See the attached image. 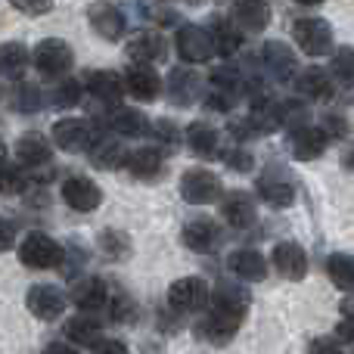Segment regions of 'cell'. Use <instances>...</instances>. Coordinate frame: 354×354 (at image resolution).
<instances>
[{
	"label": "cell",
	"instance_id": "6da1fadb",
	"mask_svg": "<svg viewBox=\"0 0 354 354\" xmlns=\"http://www.w3.org/2000/svg\"><path fill=\"white\" fill-rule=\"evenodd\" d=\"M245 311H249V292L236 283H218L212 295V311H208V320L202 324V336L212 345H227L233 342L239 324H243Z\"/></svg>",
	"mask_w": 354,
	"mask_h": 354
},
{
	"label": "cell",
	"instance_id": "7a4b0ae2",
	"mask_svg": "<svg viewBox=\"0 0 354 354\" xmlns=\"http://www.w3.org/2000/svg\"><path fill=\"white\" fill-rule=\"evenodd\" d=\"M19 261L31 270H50L66 261V249L56 239H50L47 233H28L19 245Z\"/></svg>",
	"mask_w": 354,
	"mask_h": 354
},
{
	"label": "cell",
	"instance_id": "3957f363",
	"mask_svg": "<svg viewBox=\"0 0 354 354\" xmlns=\"http://www.w3.org/2000/svg\"><path fill=\"white\" fill-rule=\"evenodd\" d=\"M31 59H35V68L41 78L56 81L62 75H68V68H72V47L66 41H59V37H44L35 47Z\"/></svg>",
	"mask_w": 354,
	"mask_h": 354
},
{
	"label": "cell",
	"instance_id": "277c9868",
	"mask_svg": "<svg viewBox=\"0 0 354 354\" xmlns=\"http://www.w3.org/2000/svg\"><path fill=\"white\" fill-rule=\"evenodd\" d=\"M292 37L301 47V53H308V56H324L333 50V28L326 19H317V16L299 19L292 25Z\"/></svg>",
	"mask_w": 354,
	"mask_h": 354
},
{
	"label": "cell",
	"instance_id": "5b68a950",
	"mask_svg": "<svg viewBox=\"0 0 354 354\" xmlns=\"http://www.w3.org/2000/svg\"><path fill=\"white\" fill-rule=\"evenodd\" d=\"M177 56H180L183 62H189V66H196V62H208L214 56V44H212V35H208V28H199V25H180V31H177Z\"/></svg>",
	"mask_w": 354,
	"mask_h": 354
},
{
	"label": "cell",
	"instance_id": "8992f818",
	"mask_svg": "<svg viewBox=\"0 0 354 354\" xmlns=\"http://www.w3.org/2000/svg\"><path fill=\"white\" fill-rule=\"evenodd\" d=\"M168 305L174 311L193 314L208 308V286L202 277H183V280H174L171 289H168Z\"/></svg>",
	"mask_w": 354,
	"mask_h": 354
},
{
	"label": "cell",
	"instance_id": "52a82bcc",
	"mask_svg": "<svg viewBox=\"0 0 354 354\" xmlns=\"http://www.w3.org/2000/svg\"><path fill=\"white\" fill-rule=\"evenodd\" d=\"M221 193V180L205 168H189L180 177V196L189 205H205V202L218 199Z\"/></svg>",
	"mask_w": 354,
	"mask_h": 354
},
{
	"label": "cell",
	"instance_id": "ba28073f",
	"mask_svg": "<svg viewBox=\"0 0 354 354\" xmlns=\"http://www.w3.org/2000/svg\"><path fill=\"white\" fill-rule=\"evenodd\" d=\"M93 131H91V122L87 118H59L53 124V140L59 149L66 153H81V149H91L93 143Z\"/></svg>",
	"mask_w": 354,
	"mask_h": 354
},
{
	"label": "cell",
	"instance_id": "9c48e42d",
	"mask_svg": "<svg viewBox=\"0 0 354 354\" xmlns=\"http://www.w3.org/2000/svg\"><path fill=\"white\" fill-rule=\"evenodd\" d=\"M330 134L326 128H311V124H299V128L289 131V149H292L295 159L301 162H314L317 156H324Z\"/></svg>",
	"mask_w": 354,
	"mask_h": 354
},
{
	"label": "cell",
	"instance_id": "30bf717a",
	"mask_svg": "<svg viewBox=\"0 0 354 354\" xmlns=\"http://www.w3.org/2000/svg\"><path fill=\"white\" fill-rule=\"evenodd\" d=\"M62 199L68 202V208L75 212H93L103 202V189L84 174H72L62 183Z\"/></svg>",
	"mask_w": 354,
	"mask_h": 354
},
{
	"label": "cell",
	"instance_id": "8fae6325",
	"mask_svg": "<svg viewBox=\"0 0 354 354\" xmlns=\"http://www.w3.org/2000/svg\"><path fill=\"white\" fill-rule=\"evenodd\" d=\"M25 305H28V311L35 314L37 320H56L66 311V295H62V289L50 286V283H37V286L28 289Z\"/></svg>",
	"mask_w": 354,
	"mask_h": 354
},
{
	"label": "cell",
	"instance_id": "7c38bea8",
	"mask_svg": "<svg viewBox=\"0 0 354 354\" xmlns=\"http://www.w3.org/2000/svg\"><path fill=\"white\" fill-rule=\"evenodd\" d=\"M261 62H264V68H268V75L274 81H295V75H299L295 53L283 41H268L264 44L261 47Z\"/></svg>",
	"mask_w": 354,
	"mask_h": 354
},
{
	"label": "cell",
	"instance_id": "4fadbf2b",
	"mask_svg": "<svg viewBox=\"0 0 354 354\" xmlns=\"http://www.w3.org/2000/svg\"><path fill=\"white\" fill-rule=\"evenodd\" d=\"M221 218H224L227 227L233 230H245V227L255 224V202H252L249 193L243 189H233L221 199Z\"/></svg>",
	"mask_w": 354,
	"mask_h": 354
},
{
	"label": "cell",
	"instance_id": "5bb4252c",
	"mask_svg": "<svg viewBox=\"0 0 354 354\" xmlns=\"http://www.w3.org/2000/svg\"><path fill=\"white\" fill-rule=\"evenodd\" d=\"M124 84H128L131 97L140 100V103L156 100L162 91V78L156 75V68L149 62H134V68H128V75H124Z\"/></svg>",
	"mask_w": 354,
	"mask_h": 354
},
{
	"label": "cell",
	"instance_id": "9a60e30c",
	"mask_svg": "<svg viewBox=\"0 0 354 354\" xmlns=\"http://www.w3.org/2000/svg\"><path fill=\"white\" fill-rule=\"evenodd\" d=\"M122 137V134H118ZM118 137H109V134H100V137H93V143H91V165L93 168H103V171H112V168H118V165H128V156L131 153H124V147H122V140Z\"/></svg>",
	"mask_w": 354,
	"mask_h": 354
},
{
	"label": "cell",
	"instance_id": "2e32d148",
	"mask_svg": "<svg viewBox=\"0 0 354 354\" xmlns=\"http://www.w3.org/2000/svg\"><path fill=\"white\" fill-rule=\"evenodd\" d=\"M274 268L283 280H305L308 274V255L299 243H280L274 245Z\"/></svg>",
	"mask_w": 354,
	"mask_h": 354
},
{
	"label": "cell",
	"instance_id": "e0dca14e",
	"mask_svg": "<svg viewBox=\"0 0 354 354\" xmlns=\"http://www.w3.org/2000/svg\"><path fill=\"white\" fill-rule=\"evenodd\" d=\"M87 19H91L93 31L106 41H122L124 37V16L112 3H93L87 10Z\"/></svg>",
	"mask_w": 354,
	"mask_h": 354
},
{
	"label": "cell",
	"instance_id": "ac0fdd59",
	"mask_svg": "<svg viewBox=\"0 0 354 354\" xmlns=\"http://www.w3.org/2000/svg\"><path fill=\"white\" fill-rule=\"evenodd\" d=\"M227 268H230L233 277L249 280V283H258L268 277V261H264V255L255 249H236L230 258H227Z\"/></svg>",
	"mask_w": 354,
	"mask_h": 354
},
{
	"label": "cell",
	"instance_id": "d6986e66",
	"mask_svg": "<svg viewBox=\"0 0 354 354\" xmlns=\"http://www.w3.org/2000/svg\"><path fill=\"white\" fill-rule=\"evenodd\" d=\"M87 91H91L93 100H100V103H118L122 100V93L128 91V84H124L122 75L109 72V68H103V72H91L84 78Z\"/></svg>",
	"mask_w": 354,
	"mask_h": 354
},
{
	"label": "cell",
	"instance_id": "ffe728a7",
	"mask_svg": "<svg viewBox=\"0 0 354 354\" xmlns=\"http://www.w3.org/2000/svg\"><path fill=\"white\" fill-rule=\"evenodd\" d=\"M233 19H236V25L243 31L258 35V31H264L270 22V6H268V0H236Z\"/></svg>",
	"mask_w": 354,
	"mask_h": 354
},
{
	"label": "cell",
	"instance_id": "44dd1931",
	"mask_svg": "<svg viewBox=\"0 0 354 354\" xmlns=\"http://www.w3.org/2000/svg\"><path fill=\"white\" fill-rule=\"evenodd\" d=\"M295 91L308 100H330L333 97V81L320 66H308L295 75Z\"/></svg>",
	"mask_w": 354,
	"mask_h": 354
},
{
	"label": "cell",
	"instance_id": "7402d4cb",
	"mask_svg": "<svg viewBox=\"0 0 354 354\" xmlns=\"http://www.w3.org/2000/svg\"><path fill=\"white\" fill-rule=\"evenodd\" d=\"M165 168V156L159 147H140L128 156V171L140 180H156Z\"/></svg>",
	"mask_w": 354,
	"mask_h": 354
},
{
	"label": "cell",
	"instance_id": "603a6c76",
	"mask_svg": "<svg viewBox=\"0 0 354 354\" xmlns=\"http://www.w3.org/2000/svg\"><path fill=\"white\" fill-rule=\"evenodd\" d=\"M208 35H212L214 53L218 56H233L239 50V41H243V28L221 16H214L212 22H208Z\"/></svg>",
	"mask_w": 354,
	"mask_h": 354
},
{
	"label": "cell",
	"instance_id": "cb8c5ba5",
	"mask_svg": "<svg viewBox=\"0 0 354 354\" xmlns=\"http://www.w3.org/2000/svg\"><path fill=\"white\" fill-rule=\"evenodd\" d=\"M180 239H183V245H187V249H193V252H208L214 243H218V227H214L208 218L187 221V224H183Z\"/></svg>",
	"mask_w": 354,
	"mask_h": 354
},
{
	"label": "cell",
	"instance_id": "d4e9b609",
	"mask_svg": "<svg viewBox=\"0 0 354 354\" xmlns=\"http://www.w3.org/2000/svg\"><path fill=\"white\" fill-rule=\"evenodd\" d=\"M72 299L81 311H97L106 305V283L100 277H81L72 286Z\"/></svg>",
	"mask_w": 354,
	"mask_h": 354
},
{
	"label": "cell",
	"instance_id": "484cf974",
	"mask_svg": "<svg viewBox=\"0 0 354 354\" xmlns=\"http://www.w3.org/2000/svg\"><path fill=\"white\" fill-rule=\"evenodd\" d=\"M162 53H165V41L159 31H140L128 41V56L134 62H156L162 59Z\"/></svg>",
	"mask_w": 354,
	"mask_h": 354
},
{
	"label": "cell",
	"instance_id": "4316f807",
	"mask_svg": "<svg viewBox=\"0 0 354 354\" xmlns=\"http://www.w3.org/2000/svg\"><path fill=\"white\" fill-rule=\"evenodd\" d=\"M258 196L274 208H289L295 202L292 183L283 180V177H274V174H264L261 180H258Z\"/></svg>",
	"mask_w": 354,
	"mask_h": 354
},
{
	"label": "cell",
	"instance_id": "83f0119b",
	"mask_svg": "<svg viewBox=\"0 0 354 354\" xmlns=\"http://www.w3.org/2000/svg\"><path fill=\"white\" fill-rule=\"evenodd\" d=\"M187 143L196 156L214 159V153H218V131H214L208 122H193L187 128Z\"/></svg>",
	"mask_w": 354,
	"mask_h": 354
},
{
	"label": "cell",
	"instance_id": "f1b7e54d",
	"mask_svg": "<svg viewBox=\"0 0 354 354\" xmlns=\"http://www.w3.org/2000/svg\"><path fill=\"white\" fill-rule=\"evenodd\" d=\"M16 159L22 162L25 168H41L50 162V143L37 134H28L16 143Z\"/></svg>",
	"mask_w": 354,
	"mask_h": 354
},
{
	"label": "cell",
	"instance_id": "f546056e",
	"mask_svg": "<svg viewBox=\"0 0 354 354\" xmlns=\"http://www.w3.org/2000/svg\"><path fill=\"white\" fill-rule=\"evenodd\" d=\"M153 128L156 124H149L147 115L137 109H118L115 115H112V131L122 137H147Z\"/></svg>",
	"mask_w": 354,
	"mask_h": 354
},
{
	"label": "cell",
	"instance_id": "4dcf8cb0",
	"mask_svg": "<svg viewBox=\"0 0 354 354\" xmlns=\"http://www.w3.org/2000/svg\"><path fill=\"white\" fill-rule=\"evenodd\" d=\"M66 336L68 342L81 345V348H97V342L103 339V330L93 317H75L66 324Z\"/></svg>",
	"mask_w": 354,
	"mask_h": 354
},
{
	"label": "cell",
	"instance_id": "1f68e13d",
	"mask_svg": "<svg viewBox=\"0 0 354 354\" xmlns=\"http://www.w3.org/2000/svg\"><path fill=\"white\" fill-rule=\"evenodd\" d=\"M168 93H171L177 106H189L196 100V93H199V78L193 72H187V68H174L171 78H168Z\"/></svg>",
	"mask_w": 354,
	"mask_h": 354
},
{
	"label": "cell",
	"instance_id": "d6a6232c",
	"mask_svg": "<svg viewBox=\"0 0 354 354\" xmlns=\"http://www.w3.org/2000/svg\"><path fill=\"white\" fill-rule=\"evenodd\" d=\"M274 112V122L280 128H299V124H308V106L299 103V100H283V103H274L270 106Z\"/></svg>",
	"mask_w": 354,
	"mask_h": 354
},
{
	"label": "cell",
	"instance_id": "836d02e7",
	"mask_svg": "<svg viewBox=\"0 0 354 354\" xmlns=\"http://www.w3.org/2000/svg\"><path fill=\"white\" fill-rule=\"evenodd\" d=\"M326 274H330V280L336 289H354V255H345V252L330 255Z\"/></svg>",
	"mask_w": 354,
	"mask_h": 354
},
{
	"label": "cell",
	"instance_id": "e575fe53",
	"mask_svg": "<svg viewBox=\"0 0 354 354\" xmlns=\"http://www.w3.org/2000/svg\"><path fill=\"white\" fill-rule=\"evenodd\" d=\"M243 75L236 72L233 66H221L212 72V78H208V91H218V93H227V97L236 100L239 93H243Z\"/></svg>",
	"mask_w": 354,
	"mask_h": 354
},
{
	"label": "cell",
	"instance_id": "d590c367",
	"mask_svg": "<svg viewBox=\"0 0 354 354\" xmlns=\"http://www.w3.org/2000/svg\"><path fill=\"white\" fill-rule=\"evenodd\" d=\"M100 252H103L109 261H122V258L131 255V239L124 236L122 230H115V227H109V230L100 233Z\"/></svg>",
	"mask_w": 354,
	"mask_h": 354
},
{
	"label": "cell",
	"instance_id": "8d00e7d4",
	"mask_svg": "<svg viewBox=\"0 0 354 354\" xmlns=\"http://www.w3.org/2000/svg\"><path fill=\"white\" fill-rule=\"evenodd\" d=\"M10 103L16 112H37V109H44V93L37 91L35 84H28V81H19V84L12 87Z\"/></svg>",
	"mask_w": 354,
	"mask_h": 354
},
{
	"label": "cell",
	"instance_id": "74e56055",
	"mask_svg": "<svg viewBox=\"0 0 354 354\" xmlns=\"http://www.w3.org/2000/svg\"><path fill=\"white\" fill-rule=\"evenodd\" d=\"M0 62H3V72L10 75V78H19V72H25V66H28V50H25V44H3L0 47Z\"/></svg>",
	"mask_w": 354,
	"mask_h": 354
},
{
	"label": "cell",
	"instance_id": "f35d334b",
	"mask_svg": "<svg viewBox=\"0 0 354 354\" xmlns=\"http://www.w3.org/2000/svg\"><path fill=\"white\" fill-rule=\"evenodd\" d=\"M78 100H81V81H75V78L59 81L53 87V93H50L53 109H72V106H78Z\"/></svg>",
	"mask_w": 354,
	"mask_h": 354
},
{
	"label": "cell",
	"instance_id": "ab89813d",
	"mask_svg": "<svg viewBox=\"0 0 354 354\" xmlns=\"http://www.w3.org/2000/svg\"><path fill=\"white\" fill-rule=\"evenodd\" d=\"M333 75L345 87H354V47H339L333 56Z\"/></svg>",
	"mask_w": 354,
	"mask_h": 354
},
{
	"label": "cell",
	"instance_id": "60d3db41",
	"mask_svg": "<svg viewBox=\"0 0 354 354\" xmlns=\"http://www.w3.org/2000/svg\"><path fill=\"white\" fill-rule=\"evenodd\" d=\"M112 320H115V324H134L137 320V305L128 295H115V299H112Z\"/></svg>",
	"mask_w": 354,
	"mask_h": 354
},
{
	"label": "cell",
	"instance_id": "b9f144b4",
	"mask_svg": "<svg viewBox=\"0 0 354 354\" xmlns=\"http://www.w3.org/2000/svg\"><path fill=\"white\" fill-rule=\"evenodd\" d=\"M25 189V165L19 162V165H6L3 171V193H22Z\"/></svg>",
	"mask_w": 354,
	"mask_h": 354
},
{
	"label": "cell",
	"instance_id": "7bdbcfd3",
	"mask_svg": "<svg viewBox=\"0 0 354 354\" xmlns=\"http://www.w3.org/2000/svg\"><path fill=\"white\" fill-rule=\"evenodd\" d=\"M218 159H224L233 171H252V165H255V159H252L245 149H224Z\"/></svg>",
	"mask_w": 354,
	"mask_h": 354
},
{
	"label": "cell",
	"instance_id": "ee69618b",
	"mask_svg": "<svg viewBox=\"0 0 354 354\" xmlns=\"http://www.w3.org/2000/svg\"><path fill=\"white\" fill-rule=\"evenodd\" d=\"M10 3L25 16H44V12L53 10V0H10Z\"/></svg>",
	"mask_w": 354,
	"mask_h": 354
},
{
	"label": "cell",
	"instance_id": "f6af8a7d",
	"mask_svg": "<svg viewBox=\"0 0 354 354\" xmlns=\"http://www.w3.org/2000/svg\"><path fill=\"white\" fill-rule=\"evenodd\" d=\"M153 134L159 137L165 147H177V128H174L171 122H165V118H162V122H156V131H153Z\"/></svg>",
	"mask_w": 354,
	"mask_h": 354
},
{
	"label": "cell",
	"instance_id": "bcb514c9",
	"mask_svg": "<svg viewBox=\"0 0 354 354\" xmlns=\"http://www.w3.org/2000/svg\"><path fill=\"white\" fill-rule=\"evenodd\" d=\"M93 351H118V354H124V351H128V345H124V342H112V339H100Z\"/></svg>",
	"mask_w": 354,
	"mask_h": 354
},
{
	"label": "cell",
	"instance_id": "7dc6e473",
	"mask_svg": "<svg viewBox=\"0 0 354 354\" xmlns=\"http://www.w3.org/2000/svg\"><path fill=\"white\" fill-rule=\"evenodd\" d=\"M339 345H345L342 339H317V342H311V351H320V348H339Z\"/></svg>",
	"mask_w": 354,
	"mask_h": 354
},
{
	"label": "cell",
	"instance_id": "c3c4849f",
	"mask_svg": "<svg viewBox=\"0 0 354 354\" xmlns=\"http://www.w3.org/2000/svg\"><path fill=\"white\" fill-rule=\"evenodd\" d=\"M12 221H3V249H12Z\"/></svg>",
	"mask_w": 354,
	"mask_h": 354
},
{
	"label": "cell",
	"instance_id": "681fc988",
	"mask_svg": "<svg viewBox=\"0 0 354 354\" xmlns=\"http://www.w3.org/2000/svg\"><path fill=\"white\" fill-rule=\"evenodd\" d=\"M299 3H305V6H317V3H324V0H299Z\"/></svg>",
	"mask_w": 354,
	"mask_h": 354
},
{
	"label": "cell",
	"instance_id": "f907efd6",
	"mask_svg": "<svg viewBox=\"0 0 354 354\" xmlns=\"http://www.w3.org/2000/svg\"><path fill=\"white\" fill-rule=\"evenodd\" d=\"M187 3H202V0H187Z\"/></svg>",
	"mask_w": 354,
	"mask_h": 354
},
{
	"label": "cell",
	"instance_id": "816d5d0a",
	"mask_svg": "<svg viewBox=\"0 0 354 354\" xmlns=\"http://www.w3.org/2000/svg\"><path fill=\"white\" fill-rule=\"evenodd\" d=\"M351 165H354V159H351Z\"/></svg>",
	"mask_w": 354,
	"mask_h": 354
}]
</instances>
